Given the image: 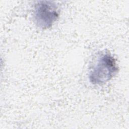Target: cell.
I'll return each instance as SVG.
<instances>
[{
    "label": "cell",
    "mask_w": 129,
    "mask_h": 129,
    "mask_svg": "<svg viewBox=\"0 0 129 129\" xmlns=\"http://www.w3.org/2000/svg\"><path fill=\"white\" fill-rule=\"evenodd\" d=\"M59 7L54 2L38 1L35 4L33 12V20L36 26L42 29L52 26L59 16Z\"/></svg>",
    "instance_id": "obj_2"
},
{
    "label": "cell",
    "mask_w": 129,
    "mask_h": 129,
    "mask_svg": "<svg viewBox=\"0 0 129 129\" xmlns=\"http://www.w3.org/2000/svg\"><path fill=\"white\" fill-rule=\"evenodd\" d=\"M118 67L114 57L109 52L101 53L90 69L89 79L92 84L101 85L111 80Z\"/></svg>",
    "instance_id": "obj_1"
}]
</instances>
